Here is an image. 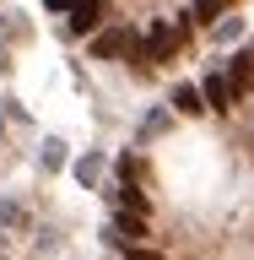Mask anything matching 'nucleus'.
<instances>
[{"instance_id":"obj_5","label":"nucleus","mask_w":254,"mask_h":260,"mask_svg":"<svg viewBox=\"0 0 254 260\" xmlns=\"http://www.w3.org/2000/svg\"><path fill=\"white\" fill-rule=\"evenodd\" d=\"M173 109H178V114H190V119H195V114H206V98H200V87H173Z\"/></svg>"},{"instance_id":"obj_12","label":"nucleus","mask_w":254,"mask_h":260,"mask_svg":"<svg viewBox=\"0 0 254 260\" xmlns=\"http://www.w3.org/2000/svg\"><path fill=\"white\" fill-rule=\"evenodd\" d=\"M32 249H38V255H54V249H60V233H54V228H44V233H38V244H32Z\"/></svg>"},{"instance_id":"obj_3","label":"nucleus","mask_w":254,"mask_h":260,"mask_svg":"<svg viewBox=\"0 0 254 260\" xmlns=\"http://www.w3.org/2000/svg\"><path fill=\"white\" fill-rule=\"evenodd\" d=\"M103 16H108V6H103V0H76V6H70V32H76V38H87V32L103 27Z\"/></svg>"},{"instance_id":"obj_15","label":"nucleus","mask_w":254,"mask_h":260,"mask_svg":"<svg viewBox=\"0 0 254 260\" xmlns=\"http://www.w3.org/2000/svg\"><path fill=\"white\" fill-rule=\"evenodd\" d=\"M0 136H6V125H0Z\"/></svg>"},{"instance_id":"obj_1","label":"nucleus","mask_w":254,"mask_h":260,"mask_svg":"<svg viewBox=\"0 0 254 260\" xmlns=\"http://www.w3.org/2000/svg\"><path fill=\"white\" fill-rule=\"evenodd\" d=\"M92 54H97V60H135L146 71V60H141V27H97L92 32Z\"/></svg>"},{"instance_id":"obj_10","label":"nucleus","mask_w":254,"mask_h":260,"mask_svg":"<svg viewBox=\"0 0 254 260\" xmlns=\"http://www.w3.org/2000/svg\"><path fill=\"white\" fill-rule=\"evenodd\" d=\"M22 222H27V211L11 206V201H0V228H22Z\"/></svg>"},{"instance_id":"obj_13","label":"nucleus","mask_w":254,"mask_h":260,"mask_svg":"<svg viewBox=\"0 0 254 260\" xmlns=\"http://www.w3.org/2000/svg\"><path fill=\"white\" fill-rule=\"evenodd\" d=\"M49 11H70V6H76V0H44Z\"/></svg>"},{"instance_id":"obj_8","label":"nucleus","mask_w":254,"mask_h":260,"mask_svg":"<svg viewBox=\"0 0 254 260\" xmlns=\"http://www.w3.org/2000/svg\"><path fill=\"white\" fill-rule=\"evenodd\" d=\"M173 125V114L168 109H157V114H146V125H141V141H152V136H162V130Z\"/></svg>"},{"instance_id":"obj_2","label":"nucleus","mask_w":254,"mask_h":260,"mask_svg":"<svg viewBox=\"0 0 254 260\" xmlns=\"http://www.w3.org/2000/svg\"><path fill=\"white\" fill-rule=\"evenodd\" d=\"M178 44H184V38L173 32V22H168V16H152L146 32H141V60L146 65H168L178 54Z\"/></svg>"},{"instance_id":"obj_14","label":"nucleus","mask_w":254,"mask_h":260,"mask_svg":"<svg viewBox=\"0 0 254 260\" xmlns=\"http://www.w3.org/2000/svg\"><path fill=\"white\" fill-rule=\"evenodd\" d=\"M0 244H6V233H0Z\"/></svg>"},{"instance_id":"obj_9","label":"nucleus","mask_w":254,"mask_h":260,"mask_svg":"<svg viewBox=\"0 0 254 260\" xmlns=\"http://www.w3.org/2000/svg\"><path fill=\"white\" fill-rule=\"evenodd\" d=\"M38 162H44L49 174H54V168H60V162H65V146L54 141V136H49V141H44V152H38Z\"/></svg>"},{"instance_id":"obj_11","label":"nucleus","mask_w":254,"mask_h":260,"mask_svg":"<svg viewBox=\"0 0 254 260\" xmlns=\"http://www.w3.org/2000/svg\"><path fill=\"white\" fill-rule=\"evenodd\" d=\"M135 179H141V162L125 152V157H119V184H135Z\"/></svg>"},{"instance_id":"obj_4","label":"nucleus","mask_w":254,"mask_h":260,"mask_svg":"<svg viewBox=\"0 0 254 260\" xmlns=\"http://www.w3.org/2000/svg\"><path fill=\"white\" fill-rule=\"evenodd\" d=\"M200 98H206V109H216V114H227V109H233L227 71H216V65H211V71H206V81H200Z\"/></svg>"},{"instance_id":"obj_7","label":"nucleus","mask_w":254,"mask_h":260,"mask_svg":"<svg viewBox=\"0 0 254 260\" xmlns=\"http://www.w3.org/2000/svg\"><path fill=\"white\" fill-rule=\"evenodd\" d=\"M222 11H227V0H195V6H190V22H200V27H211V22H216Z\"/></svg>"},{"instance_id":"obj_6","label":"nucleus","mask_w":254,"mask_h":260,"mask_svg":"<svg viewBox=\"0 0 254 260\" xmlns=\"http://www.w3.org/2000/svg\"><path fill=\"white\" fill-rule=\"evenodd\" d=\"M76 179L92 190L97 179H103V152H87V157H76Z\"/></svg>"}]
</instances>
